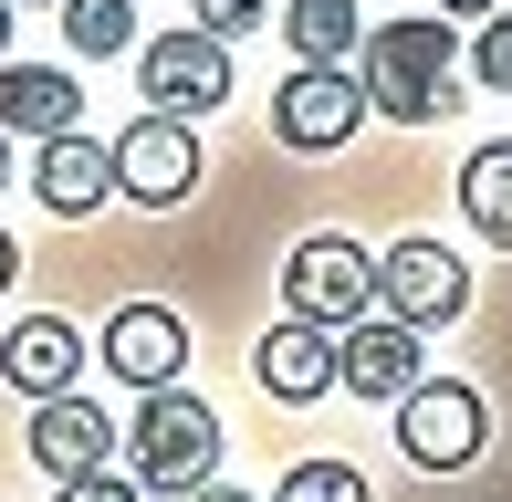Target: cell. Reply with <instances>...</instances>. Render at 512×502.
<instances>
[{
    "label": "cell",
    "instance_id": "obj_3",
    "mask_svg": "<svg viewBox=\"0 0 512 502\" xmlns=\"http://www.w3.org/2000/svg\"><path fill=\"white\" fill-rule=\"evenodd\" d=\"M366 304H377V251H356L345 231H314L283 262V314L304 325H366Z\"/></svg>",
    "mask_w": 512,
    "mask_h": 502
},
{
    "label": "cell",
    "instance_id": "obj_20",
    "mask_svg": "<svg viewBox=\"0 0 512 502\" xmlns=\"http://www.w3.org/2000/svg\"><path fill=\"white\" fill-rule=\"evenodd\" d=\"M471 84H492V95H512V11H492L471 32Z\"/></svg>",
    "mask_w": 512,
    "mask_h": 502
},
{
    "label": "cell",
    "instance_id": "obj_22",
    "mask_svg": "<svg viewBox=\"0 0 512 502\" xmlns=\"http://www.w3.org/2000/svg\"><path fill=\"white\" fill-rule=\"evenodd\" d=\"M63 502H147V492L115 482V471H95V482H63Z\"/></svg>",
    "mask_w": 512,
    "mask_h": 502
},
{
    "label": "cell",
    "instance_id": "obj_27",
    "mask_svg": "<svg viewBox=\"0 0 512 502\" xmlns=\"http://www.w3.org/2000/svg\"><path fill=\"white\" fill-rule=\"evenodd\" d=\"M0 189H11V126H0Z\"/></svg>",
    "mask_w": 512,
    "mask_h": 502
},
{
    "label": "cell",
    "instance_id": "obj_16",
    "mask_svg": "<svg viewBox=\"0 0 512 502\" xmlns=\"http://www.w3.org/2000/svg\"><path fill=\"white\" fill-rule=\"evenodd\" d=\"M460 210H471V231L512 251V147H471V168H460Z\"/></svg>",
    "mask_w": 512,
    "mask_h": 502
},
{
    "label": "cell",
    "instance_id": "obj_24",
    "mask_svg": "<svg viewBox=\"0 0 512 502\" xmlns=\"http://www.w3.org/2000/svg\"><path fill=\"white\" fill-rule=\"evenodd\" d=\"M189 502H251V492H230V482H199V492H189Z\"/></svg>",
    "mask_w": 512,
    "mask_h": 502
},
{
    "label": "cell",
    "instance_id": "obj_28",
    "mask_svg": "<svg viewBox=\"0 0 512 502\" xmlns=\"http://www.w3.org/2000/svg\"><path fill=\"white\" fill-rule=\"evenodd\" d=\"M53 11H63V0H53Z\"/></svg>",
    "mask_w": 512,
    "mask_h": 502
},
{
    "label": "cell",
    "instance_id": "obj_1",
    "mask_svg": "<svg viewBox=\"0 0 512 502\" xmlns=\"http://www.w3.org/2000/svg\"><path fill=\"white\" fill-rule=\"evenodd\" d=\"M356 84H366V105H377V116L439 126V116L460 105V32H450L439 11L377 21V32H366V53H356Z\"/></svg>",
    "mask_w": 512,
    "mask_h": 502
},
{
    "label": "cell",
    "instance_id": "obj_5",
    "mask_svg": "<svg viewBox=\"0 0 512 502\" xmlns=\"http://www.w3.org/2000/svg\"><path fill=\"white\" fill-rule=\"evenodd\" d=\"M136 84H147V116H209V105H230V42H209L199 21L189 32H157L147 53H136Z\"/></svg>",
    "mask_w": 512,
    "mask_h": 502
},
{
    "label": "cell",
    "instance_id": "obj_10",
    "mask_svg": "<svg viewBox=\"0 0 512 502\" xmlns=\"http://www.w3.org/2000/svg\"><path fill=\"white\" fill-rule=\"evenodd\" d=\"M0 377H11L32 408L42 398H74V387H84V335L63 325V314H21V325L0 335Z\"/></svg>",
    "mask_w": 512,
    "mask_h": 502
},
{
    "label": "cell",
    "instance_id": "obj_4",
    "mask_svg": "<svg viewBox=\"0 0 512 502\" xmlns=\"http://www.w3.org/2000/svg\"><path fill=\"white\" fill-rule=\"evenodd\" d=\"M481 440H492V408H481V387H460V377H418L408 398H398V450L418 471H460V461H481Z\"/></svg>",
    "mask_w": 512,
    "mask_h": 502
},
{
    "label": "cell",
    "instance_id": "obj_6",
    "mask_svg": "<svg viewBox=\"0 0 512 502\" xmlns=\"http://www.w3.org/2000/svg\"><path fill=\"white\" fill-rule=\"evenodd\" d=\"M377 304L398 325H450L471 304V262L450 241H398V251H377Z\"/></svg>",
    "mask_w": 512,
    "mask_h": 502
},
{
    "label": "cell",
    "instance_id": "obj_12",
    "mask_svg": "<svg viewBox=\"0 0 512 502\" xmlns=\"http://www.w3.org/2000/svg\"><path fill=\"white\" fill-rule=\"evenodd\" d=\"M105 367L147 398V387H178V367H189V325H178L168 304H126L105 325Z\"/></svg>",
    "mask_w": 512,
    "mask_h": 502
},
{
    "label": "cell",
    "instance_id": "obj_13",
    "mask_svg": "<svg viewBox=\"0 0 512 502\" xmlns=\"http://www.w3.org/2000/svg\"><path fill=\"white\" fill-rule=\"evenodd\" d=\"M0 126L53 147V136L84 126V84L63 74V63H0Z\"/></svg>",
    "mask_w": 512,
    "mask_h": 502
},
{
    "label": "cell",
    "instance_id": "obj_8",
    "mask_svg": "<svg viewBox=\"0 0 512 502\" xmlns=\"http://www.w3.org/2000/svg\"><path fill=\"white\" fill-rule=\"evenodd\" d=\"M366 126V84L345 63H293V84L272 95V136L283 147H345Z\"/></svg>",
    "mask_w": 512,
    "mask_h": 502
},
{
    "label": "cell",
    "instance_id": "obj_18",
    "mask_svg": "<svg viewBox=\"0 0 512 502\" xmlns=\"http://www.w3.org/2000/svg\"><path fill=\"white\" fill-rule=\"evenodd\" d=\"M63 42H74L84 63L136 53V0H63Z\"/></svg>",
    "mask_w": 512,
    "mask_h": 502
},
{
    "label": "cell",
    "instance_id": "obj_23",
    "mask_svg": "<svg viewBox=\"0 0 512 502\" xmlns=\"http://www.w3.org/2000/svg\"><path fill=\"white\" fill-rule=\"evenodd\" d=\"M439 21H492V0H439Z\"/></svg>",
    "mask_w": 512,
    "mask_h": 502
},
{
    "label": "cell",
    "instance_id": "obj_19",
    "mask_svg": "<svg viewBox=\"0 0 512 502\" xmlns=\"http://www.w3.org/2000/svg\"><path fill=\"white\" fill-rule=\"evenodd\" d=\"M272 502H366V471L356 461H293Z\"/></svg>",
    "mask_w": 512,
    "mask_h": 502
},
{
    "label": "cell",
    "instance_id": "obj_2",
    "mask_svg": "<svg viewBox=\"0 0 512 502\" xmlns=\"http://www.w3.org/2000/svg\"><path fill=\"white\" fill-rule=\"evenodd\" d=\"M126 482L136 492H199L220 482V408L189 398V387H147L126 429Z\"/></svg>",
    "mask_w": 512,
    "mask_h": 502
},
{
    "label": "cell",
    "instance_id": "obj_9",
    "mask_svg": "<svg viewBox=\"0 0 512 502\" xmlns=\"http://www.w3.org/2000/svg\"><path fill=\"white\" fill-rule=\"evenodd\" d=\"M335 387H356V398L398 408L418 387V325H398V314H366V325L335 335Z\"/></svg>",
    "mask_w": 512,
    "mask_h": 502
},
{
    "label": "cell",
    "instance_id": "obj_21",
    "mask_svg": "<svg viewBox=\"0 0 512 502\" xmlns=\"http://www.w3.org/2000/svg\"><path fill=\"white\" fill-rule=\"evenodd\" d=\"M189 11H199V32H209V42H241L251 21L272 11V0H189Z\"/></svg>",
    "mask_w": 512,
    "mask_h": 502
},
{
    "label": "cell",
    "instance_id": "obj_14",
    "mask_svg": "<svg viewBox=\"0 0 512 502\" xmlns=\"http://www.w3.org/2000/svg\"><path fill=\"white\" fill-rule=\"evenodd\" d=\"M32 189H42V210L53 220H84V210H105L115 199V147H95V136H53V147L32 157Z\"/></svg>",
    "mask_w": 512,
    "mask_h": 502
},
{
    "label": "cell",
    "instance_id": "obj_25",
    "mask_svg": "<svg viewBox=\"0 0 512 502\" xmlns=\"http://www.w3.org/2000/svg\"><path fill=\"white\" fill-rule=\"evenodd\" d=\"M11 272H21V251H11V231H0V293H11Z\"/></svg>",
    "mask_w": 512,
    "mask_h": 502
},
{
    "label": "cell",
    "instance_id": "obj_26",
    "mask_svg": "<svg viewBox=\"0 0 512 502\" xmlns=\"http://www.w3.org/2000/svg\"><path fill=\"white\" fill-rule=\"evenodd\" d=\"M0 63H11V0H0Z\"/></svg>",
    "mask_w": 512,
    "mask_h": 502
},
{
    "label": "cell",
    "instance_id": "obj_7",
    "mask_svg": "<svg viewBox=\"0 0 512 502\" xmlns=\"http://www.w3.org/2000/svg\"><path fill=\"white\" fill-rule=\"evenodd\" d=\"M115 189H126L136 210H178V199L199 189V136L178 116H136L115 136Z\"/></svg>",
    "mask_w": 512,
    "mask_h": 502
},
{
    "label": "cell",
    "instance_id": "obj_11",
    "mask_svg": "<svg viewBox=\"0 0 512 502\" xmlns=\"http://www.w3.org/2000/svg\"><path fill=\"white\" fill-rule=\"evenodd\" d=\"M32 461L53 471V482H95V471L115 461V419L84 398V387L74 398H42L32 408Z\"/></svg>",
    "mask_w": 512,
    "mask_h": 502
},
{
    "label": "cell",
    "instance_id": "obj_17",
    "mask_svg": "<svg viewBox=\"0 0 512 502\" xmlns=\"http://www.w3.org/2000/svg\"><path fill=\"white\" fill-rule=\"evenodd\" d=\"M283 32H293V63H345V53H366L356 0H293V11H283Z\"/></svg>",
    "mask_w": 512,
    "mask_h": 502
},
{
    "label": "cell",
    "instance_id": "obj_15",
    "mask_svg": "<svg viewBox=\"0 0 512 502\" xmlns=\"http://www.w3.org/2000/svg\"><path fill=\"white\" fill-rule=\"evenodd\" d=\"M251 377L272 387V398H324L335 387V325H304V314H283V325L262 335V356H251Z\"/></svg>",
    "mask_w": 512,
    "mask_h": 502
}]
</instances>
